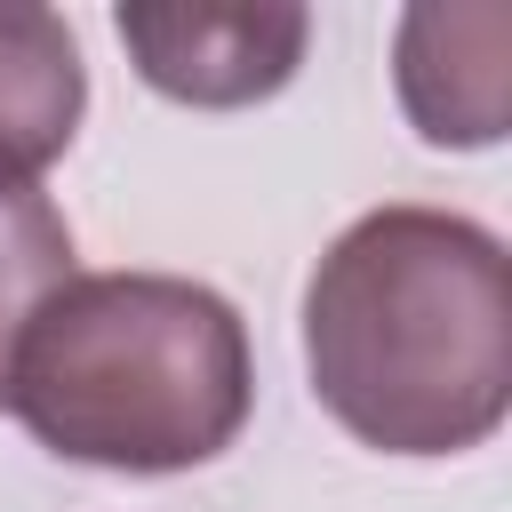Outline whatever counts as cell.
Listing matches in <instances>:
<instances>
[{
	"mask_svg": "<svg viewBox=\"0 0 512 512\" xmlns=\"http://www.w3.org/2000/svg\"><path fill=\"white\" fill-rule=\"evenodd\" d=\"M312 400L384 456H464L512 408V264L456 208H368L304 280Z\"/></svg>",
	"mask_w": 512,
	"mask_h": 512,
	"instance_id": "1",
	"label": "cell"
},
{
	"mask_svg": "<svg viewBox=\"0 0 512 512\" xmlns=\"http://www.w3.org/2000/svg\"><path fill=\"white\" fill-rule=\"evenodd\" d=\"M16 424L96 472H192L256 408L240 312L184 272H72L8 368Z\"/></svg>",
	"mask_w": 512,
	"mask_h": 512,
	"instance_id": "2",
	"label": "cell"
},
{
	"mask_svg": "<svg viewBox=\"0 0 512 512\" xmlns=\"http://www.w3.org/2000/svg\"><path fill=\"white\" fill-rule=\"evenodd\" d=\"M136 72L200 112L264 104L296 80L312 16L288 0H136L112 16Z\"/></svg>",
	"mask_w": 512,
	"mask_h": 512,
	"instance_id": "3",
	"label": "cell"
},
{
	"mask_svg": "<svg viewBox=\"0 0 512 512\" xmlns=\"http://www.w3.org/2000/svg\"><path fill=\"white\" fill-rule=\"evenodd\" d=\"M392 80L424 144H496L512 112V8H408L392 40Z\"/></svg>",
	"mask_w": 512,
	"mask_h": 512,
	"instance_id": "4",
	"label": "cell"
},
{
	"mask_svg": "<svg viewBox=\"0 0 512 512\" xmlns=\"http://www.w3.org/2000/svg\"><path fill=\"white\" fill-rule=\"evenodd\" d=\"M88 64L56 8L0 0V184H40L80 136Z\"/></svg>",
	"mask_w": 512,
	"mask_h": 512,
	"instance_id": "5",
	"label": "cell"
},
{
	"mask_svg": "<svg viewBox=\"0 0 512 512\" xmlns=\"http://www.w3.org/2000/svg\"><path fill=\"white\" fill-rule=\"evenodd\" d=\"M80 272L72 224L40 184H0V408H8V368L32 328V312Z\"/></svg>",
	"mask_w": 512,
	"mask_h": 512,
	"instance_id": "6",
	"label": "cell"
}]
</instances>
